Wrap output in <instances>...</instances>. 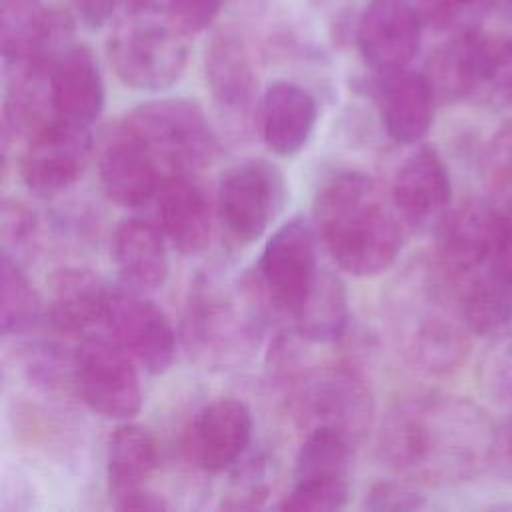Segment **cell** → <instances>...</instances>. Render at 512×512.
Wrapping results in <instances>:
<instances>
[{"instance_id": "6da1fadb", "label": "cell", "mask_w": 512, "mask_h": 512, "mask_svg": "<svg viewBox=\"0 0 512 512\" xmlns=\"http://www.w3.org/2000/svg\"><path fill=\"white\" fill-rule=\"evenodd\" d=\"M378 448L382 460L404 480L430 488L454 486L496 462L498 426L466 396L412 392L388 408Z\"/></svg>"}, {"instance_id": "7a4b0ae2", "label": "cell", "mask_w": 512, "mask_h": 512, "mask_svg": "<svg viewBox=\"0 0 512 512\" xmlns=\"http://www.w3.org/2000/svg\"><path fill=\"white\" fill-rule=\"evenodd\" d=\"M314 224L338 268L358 278L390 268L404 244V222L392 200L358 170H340L320 186Z\"/></svg>"}, {"instance_id": "3957f363", "label": "cell", "mask_w": 512, "mask_h": 512, "mask_svg": "<svg viewBox=\"0 0 512 512\" xmlns=\"http://www.w3.org/2000/svg\"><path fill=\"white\" fill-rule=\"evenodd\" d=\"M390 320L406 362L430 376L456 372L470 354L472 330L456 284L434 258L404 270L390 302Z\"/></svg>"}, {"instance_id": "277c9868", "label": "cell", "mask_w": 512, "mask_h": 512, "mask_svg": "<svg viewBox=\"0 0 512 512\" xmlns=\"http://www.w3.org/2000/svg\"><path fill=\"white\" fill-rule=\"evenodd\" d=\"M436 100L506 104L512 100V38L464 28L428 60Z\"/></svg>"}, {"instance_id": "5b68a950", "label": "cell", "mask_w": 512, "mask_h": 512, "mask_svg": "<svg viewBox=\"0 0 512 512\" xmlns=\"http://www.w3.org/2000/svg\"><path fill=\"white\" fill-rule=\"evenodd\" d=\"M106 52L122 84L160 92L174 86L186 68L188 36L166 14L130 10L110 32Z\"/></svg>"}, {"instance_id": "8992f818", "label": "cell", "mask_w": 512, "mask_h": 512, "mask_svg": "<svg viewBox=\"0 0 512 512\" xmlns=\"http://www.w3.org/2000/svg\"><path fill=\"white\" fill-rule=\"evenodd\" d=\"M122 120L144 142L164 176L196 174L218 156L216 132L194 100H150Z\"/></svg>"}, {"instance_id": "52a82bcc", "label": "cell", "mask_w": 512, "mask_h": 512, "mask_svg": "<svg viewBox=\"0 0 512 512\" xmlns=\"http://www.w3.org/2000/svg\"><path fill=\"white\" fill-rule=\"evenodd\" d=\"M284 204V174L264 158H248L230 166L218 182L216 216L226 236L238 246L262 238Z\"/></svg>"}, {"instance_id": "ba28073f", "label": "cell", "mask_w": 512, "mask_h": 512, "mask_svg": "<svg viewBox=\"0 0 512 512\" xmlns=\"http://www.w3.org/2000/svg\"><path fill=\"white\" fill-rule=\"evenodd\" d=\"M352 438L334 426H314L298 448L292 488L278 504L292 512H330L350 496Z\"/></svg>"}, {"instance_id": "9c48e42d", "label": "cell", "mask_w": 512, "mask_h": 512, "mask_svg": "<svg viewBox=\"0 0 512 512\" xmlns=\"http://www.w3.org/2000/svg\"><path fill=\"white\" fill-rule=\"evenodd\" d=\"M502 246V212L496 202L466 200L450 206L434 224L432 258L456 284L490 270Z\"/></svg>"}, {"instance_id": "30bf717a", "label": "cell", "mask_w": 512, "mask_h": 512, "mask_svg": "<svg viewBox=\"0 0 512 512\" xmlns=\"http://www.w3.org/2000/svg\"><path fill=\"white\" fill-rule=\"evenodd\" d=\"M72 376L82 400L100 416L130 420L142 408L136 360L112 334H86L72 358Z\"/></svg>"}, {"instance_id": "8fae6325", "label": "cell", "mask_w": 512, "mask_h": 512, "mask_svg": "<svg viewBox=\"0 0 512 512\" xmlns=\"http://www.w3.org/2000/svg\"><path fill=\"white\" fill-rule=\"evenodd\" d=\"M316 232L304 216H292L266 240L258 260L262 296L278 310L294 316L316 276Z\"/></svg>"}, {"instance_id": "7c38bea8", "label": "cell", "mask_w": 512, "mask_h": 512, "mask_svg": "<svg viewBox=\"0 0 512 512\" xmlns=\"http://www.w3.org/2000/svg\"><path fill=\"white\" fill-rule=\"evenodd\" d=\"M94 152L86 124L52 116L28 136L20 156V178L28 190L54 196L76 184L86 172Z\"/></svg>"}, {"instance_id": "4fadbf2b", "label": "cell", "mask_w": 512, "mask_h": 512, "mask_svg": "<svg viewBox=\"0 0 512 512\" xmlns=\"http://www.w3.org/2000/svg\"><path fill=\"white\" fill-rule=\"evenodd\" d=\"M204 74L212 100L226 126L244 136L258 120V76L238 30H216L204 50Z\"/></svg>"}, {"instance_id": "5bb4252c", "label": "cell", "mask_w": 512, "mask_h": 512, "mask_svg": "<svg viewBox=\"0 0 512 512\" xmlns=\"http://www.w3.org/2000/svg\"><path fill=\"white\" fill-rule=\"evenodd\" d=\"M300 416L314 426H334L352 440L360 438L374 416V396L366 378L352 364H330L296 384Z\"/></svg>"}, {"instance_id": "9a60e30c", "label": "cell", "mask_w": 512, "mask_h": 512, "mask_svg": "<svg viewBox=\"0 0 512 512\" xmlns=\"http://www.w3.org/2000/svg\"><path fill=\"white\" fill-rule=\"evenodd\" d=\"M70 22L52 12L44 0H0V48L6 72H50L68 48Z\"/></svg>"}, {"instance_id": "2e32d148", "label": "cell", "mask_w": 512, "mask_h": 512, "mask_svg": "<svg viewBox=\"0 0 512 512\" xmlns=\"http://www.w3.org/2000/svg\"><path fill=\"white\" fill-rule=\"evenodd\" d=\"M106 326L148 374H162L176 356V332L166 312L142 292L112 288Z\"/></svg>"}, {"instance_id": "e0dca14e", "label": "cell", "mask_w": 512, "mask_h": 512, "mask_svg": "<svg viewBox=\"0 0 512 512\" xmlns=\"http://www.w3.org/2000/svg\"><path fill=\"white\" fill-rule=\"evenodd\" d=\"M250 334L252 320L236 298L216 280L198 278L190 288L184 320L186 346L204 358L226 360L244 348Z\"/></svg>"}, {"instance_id": "ac0fdd59", "label": "cell", "mask_w": 512, "mask_h": 512, "mask_svg": "<svg viewBox=\"0 0 512 512\" xmlns=\"http://www.w3.org/2000/svg\"><path fill=\"white\" fill-rule=\"evenodd\" d=\"M422 24L410 0H368L356 28L364 62L376 74L408 68L420 48Z\"/></svg>"}, {"instance_id": "d6986e66", "label": "cell", "mask_w": 512, "mask_h": 512, "mask_svg": "<svg viewBox=\"0 0 512 512\" xmlns=\"http://www.w3.org/2000/svg\"><path fill=\"white\" fill-rule=\"evenodd\" d=\"M98 176L106 198L122 208H140L158 194L162 170L144 142L118 120L102 138Z\"/></svg>"}, {"instance_id": "ffe728a7", "label": "cell", "mask_w": 512, "mask_h": 512, "mask_svg": "<svg viewBox=\"0 0 512 512\" xmlns=\"http://www.w3.org/2000/svg\"><path fill=\"white\" fill-rule=\"evenodd\" d=\"M254 420L250 408L236 398H216L192 418L186 450L190 460L208 474L234 466L250 446Z\"/></svg>"}, {"instance_id": "44dd1931", "label": "cell", "mask_w": 512, "mask_h": 512, "mask_svg": "<svg viewBox=\"0 0 512 512\" xmlns=\"http://www.w3.org/2000/svg\"><path fill=\"white\" fill-rule=\"evenodd\" d=\"M390 200L408 226L436 224L452 204L450 172L440 154L426 144L414 148L398 166Z\"/></svg>"}, {"instance_id": "7402d4cb", "label": "cell", "mask_w": 512, "mask_h": 512, "mask_svg": "<svg viewBox=\"0 0 512 512\" xmlns=\"http://www.w3.org/2000/svg\"><path fill=\"white\" fill-rule=\"evenodd\" d=\"M376 102L386 134L398 144H418L430 130L436 94L424 72L408 68L376 78Z\"/></svg>"}, {"instance_id": "603a6c76", "label": "cell", "mask_w": 512, "mask_h": 512, "mask_svg": "<svg viewBox=\"0 0 512 512\" xmlns=\"http://www.w3.org/2000/svg\"><path fill=\"white\" fill-rule=\"evenodd\" d=\"M158 218L166 240L184 256L202 252L212 232V202L196 174H168L158 188Z\"/></svg>"}, {"instance_id": "cb8c5ba5", "label": "cell", "mask_w": 512, "mask_h": 512, "mask_svg": "<svg viewBox=\"0 0 512 512\" xmlns=\"http://www.w3.org/2000/svg\"><path fill=\"white\" fill-rule=\"evenodd\" d=\"M318 104L310 90L296 82L276 80L260 96L258 126L264 144L278 156L298 154L310 140Z\"/></svg>"}, {"instance_id": "d4e9b609", "label": "cell", "mask_w": 512, "mask_h": 512, "mask_svg": "<svg viewBox=\"0 0 512 512\" xmlns=\"http://www.w3.org/2000/svg\"><path fill=\"white\" fill-rule=\"evenodd\" d=\"M52 114L90 126L104 108V80L88 46H68L48 74Z\"/></svg>"}, {"instance_id": "484cf974", "label": "cell", "mask_w": 512, "mask_h": 512, "mask_svg": "<svg viewBox=\"0 0 512 512\" xmlns=\"http://www.w3.org/2000/svg\"><path fill=\"white\" fill-rule=\"evenodd\" d=\"M108 288L96 274L82 268H64L52 276L48 320L66 336H86L92 328L106 324Z\"/></svg>"}, {"instance_id": "4316f807", "label": "cell", "mask_w": 512, "mask_h": 512, "mask_svg": "<svg viewBox=\"0 0 512 512\" xmlns=\"http://www.w3.org/2000/svg\"><path fill=\"white\" fill-rule=\"evenodd\" d=\"M162 228L144 218H126L112 238V256L124 286L148 292L168 278V254Z\"/></svg>"}, {"instance_id": "83f0119b", "label": "cell", "mask_w": 512, "mask_h": 512, "mask_svg": "<svg viewBox=\"0 0 512 512\" xmlns=\"http://www.w3.org/2000/svg\"><path fill=\"white\" fill-rule=\"evenodd\" d=\"M160 464V444L152 430L136 422L120 424L108 440L106 476L114 494L142 486Z\"/></svg>"}, {"instance_id": "f1b7e54d", "label": "cell", "mask_w": 512, "mask_h": 512, "mask_svg": "<svg viewBox=\"0 0 512 512\" xmlns=\"http://www.w3.org/2000/svg\"><path fill=\"white\" fill-rule=\"evenodd\" d=\"M298 334L314 344L338 342L350 322L348 292L342 278L320 270L308 296L294 314Z\"/></svg>"}, {"instance_id": "f546056e", "label": "cell", "mask_w": 512, "mask_h": 512, "mask_svg": "<svg viewBox=\"0 0 512 512\" xmlns=\"http://www.w3.org/2000/svg\"><path fill=\"white\" fill-rule=\"evenodd\" d=\"M456 288L472 334H496L512 322V274L496 264Z\"/></svg>"}, {"instance_id": "4dcf8cb0", "label": "cell", "mask_w": 512, "mask_h": 512, "mask_svg": "<svg viewBox=\"0 0 512 512\" xmlns=\"http://www.w3.org/2000/svg\"><path fill=\"white\" fill-rule=\"evenodd\" d=\"M0 330L4 336L32 330L42 316V302L24 274L20 260L2 252L0 266Z\"/></svg>"}, {"instance_id": "1f68e13d", "label": "cell", "mask_w": 512, "mask_h": 512, "mask_svg": "<svg viewBox=\"0 0 512 512\" xmlns=\"http://www.w3.org/2000/svg\"><path fill=\"white\" fill-rule=\"evenodd\" d=\"M480 388L496 402L512 404V328L496 332L478 364Z\"/></svg>"}, {"instance_id": "d6a6232c", "label": "cell", "mask_w": 512, "mask_h": 512, "mask_svg": "<svg viewBox=\"0 0 512 512\" xmlns=\"http://www.w3.org/2000/svg\"><path fill=\"white\" fill-rule=\"evenodd\" d=\"M484 178L496 200L512 194V120L502 124L486 146Z\"/></svg>"}, {"instance_id": "836d02e7", "label": "cell", "mask_w": 512, "mask_h": 512, "mask_svg": "<svg viewBox=\"0 0 512 512\" xmlns=\"http://www.w3.org/2000/svg\"><path fill=\"white\" fill-rule=\"evenodd\" d=\"M0 230H2V252H8L18 260V254L28 250L36 240L38 218L28 204L14 198L12 200L6 198L2 202Z\"/></svg>"}, {"instance_id": "e575fe53", "label": "cell", "mask_w": 512, "mask_h": 512, "mask_svg": "<svg viewBox=\"0 0 512 512\" xmlns=\"http://www.w3.org/2000/svg\"><path fill=\"white\" fill-rule=\"evenodd\" d=\"M220 8L222 0H166V16L188 38L208 30Z\"/></svg>"}, {"instance_id": "d590c367", "label": "cell", "mask_w": 512, "mask_h": 512, "mask_svg": "<svg viewBox=\"0 0 512 512\" xmlns=\"http://www.w3.org/2000/svg\"><path fill=\"white\" fill-rule=\"evenodd\" d=\"M424 506V498L412 484L406 482H376L364 498V508L384 510H418Z\"/></svg>"}, {"instance_id": "8d00e7d4", "label": "cell", "mask_w": 512, "mask_h": 512, "mask_svg": "<svg viewBox=\"0 0 512 512\" xmlns=\"http://www.w3.org/2000/svg\"><path fill=\"white\" fill-rule=\"evenodd\" d=\"M488 6V0H416L422 22L434 30L456 26L472 8Z\"/></svg>"}, {"instance_id": "74e56055", "label": "cell", "mask_w": 512, "mask_h": 512, "mask_svg": "<svg viewBox=\"0 0 512 512\" xmlns=\"http://www.w3.org/2000/svg\"><path fill=\"white\" fill-rule=\"evenodd\" d=\"M74 10L78 18L88 26V28H100L104 26L116 8L120 4H126V0H72Z\"/></svg>"}, {"instance_id": "f35d334b", "label": "cell", "mask_w": 512, "mask_h": 512, "mask_svg": "<svg viewBox=\"0 0 512 512\" xmlns=\"http://www.w3.org/2000/svg\"><path fill=\"white\" fill-rule=\"evenodd\" d=\"M116 508L118 510H140V512H160L168 510L170 504L156 492H150L142 486L116 494Z\"/></svg>"}, {"instance_id": "ab89813d", "label": "cell", "mask_w": 512, "mask_h": 512, "mask_svg": "<svg viewBox=\"0 0 512 512\" xmlns=\"http://www.w3.org/2000/svg\"><path fill=\"white\" fill-rule=\"evenodd\" d=\"M502 212V246L496 260V266L512 274V194L496 202Z\"/></svg>"}, {"instance_id": "60d3db41", "label": "cell", "mask_w": 512, "mask_h": 512, "mask_svg": "<svg viewBox=\"0 0 512 512\" xmlns=\"http://www.w3.org/2000/svg\"><path fill=\"white\" fill-rule=\"evenodd\" d=\"M494 464H500L502 470L512 476V418L506 422V426L498 428V448Z\"/></svg>"}, {"instance_id": "b9f144b4", "label": "cell", "mask_w": 512, "mask_h": 512, "mask_svg": "<svg viewBox=\"0 0 512 512\" xmlns=\"http://www.w3.org/2000/svg\"><path fill=\"white\" fill-rule=\"evenodd\" d=\"M152 0H126V6H130V10H142V8H148Z\"/></svg>"}]
</instances>
